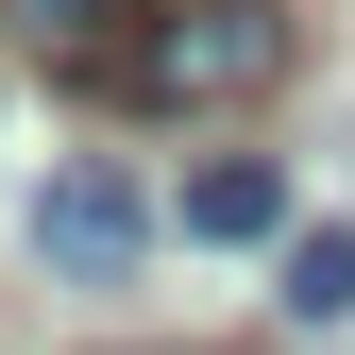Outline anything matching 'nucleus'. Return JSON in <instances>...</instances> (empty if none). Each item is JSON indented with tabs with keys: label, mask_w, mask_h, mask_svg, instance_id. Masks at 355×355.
Segmentation results:
<instances>
[{
	"label": "nucleus",
	"mask_w": 355,
	"mask_h": 355,
	"mask_svg": "<svg viewBox=\"0 0 355 355\" xmlns=\"http://www.w3.org/2000/svg\"><path fill=\"white\" fill-rule=\"evenodd\" d=\"M153 254V203L119 187V169H51L34 187V271H68V288H119Z\"/></svg>",
	"instance_id": "nucleus-2"
},
{
	"label": "nucleus",
	"mask_w": 355,
	"mask_h": 355,
	"mask_svg": "<svg viewBox=\"0 0 355 355\" xmlns=\"http://www.w3.org/2000/svg\"><path fill=\"white\" fill-rule=\"evenodd\" d=\"M187 237H304V220H288V169H271V153L187 169Z\"/></svg>",
	"instance_id": "nucleus-4"
},
{
	"label": "nucleus",
	"mask_w": 355,
	"mask_h": 355,
	"mask_svg": "<svg viewBox=\"0 0 355 355\" xmlns=\"http://www.w3.org/2000/svg\"><path fill=\"white\" fill-rule=\"evenodd\" d=\"M0 17H17V51L51 68V85H102V68H119V34H136L153 0H0Z\"/></svg>",
	"instance_id": "nucleus-3"
},
{
	"label": "nucleus",
	"mask_w": 355,
	"mask_h": 355,
	"mask_svg": "<svg viewBox=\"0 0 355 355\" xmlns=\"http://www.w3.org/2000/svg\"><path fill=\"white\" fill-rule=\"evenodd\" d=\"M271 85H288V0H153L119 34L102 102H136V119H237Z\"/></svg>",
	"instance_id": "nucleus-1"
},
{
	"label": "nucleus",
	"mask_w": 355,
	"mask_h": 355,
	"mask_svg": "<svg viewBox=\"0 0 355 355\" xmlns=\"http://www.w3.org/2000/svg\"><path fill=\"white\" fill-rule=\"evenodd\" d=\"M271 304L288 322H355V220H304V237L271 254Z\"/></svg>",
	"instance_id": "nucleus-5"
}]
</instances>
